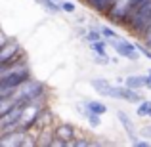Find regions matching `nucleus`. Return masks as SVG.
I'll list each match as a JSON object with an SVG mask.
<instances>
[{"label":"nucleus","instance_id":"1","mask_svg":"<svg viewBox=\"0 0 151 147\" xmlns=\"http://www.w3.org/2000/svg\"><path fill=\"white\" fill-rule=\"evenodd\" d=\"M122 21L128 25L130 33L144 34L145 29H147V25L151 23V0H147L144 6H140L136 11H132L130 15H126Z\"/></svg>","mask_w":151,"mask_h":147},{"label":"nucleus","instance_id":"2","mask_svg":"<svg viewBox=\"0 0 151 147\" xmlns=\"http://www.w3.org/2000/svg\"><path fill=\"white\" fill-rule=\"evenodd\" d=\"M92 86L96 88L98 94H101V96L113 98V99H121V86H113L109 80H105V78H94Z\"/></svg>","mask_w":151,"mask_h":147},{"label":"nucleus","instance_id":"3","mask_svg":"<svg viewBox=\"0 0 151 147\" xmlns=\"http://www.w3.org/2000/svg\"><path fill=\"white\" fill-rule=\"evenodd\" d=\"M130 2H132V0H113L111 8L107 10V15L111 17V21H115V23L122 21V19L126 17V14H128V10H130Z\"/></svg>","mask_w":151,"mask_h":147},{"label":"nucleus","instance_id":"4","mask_svg":"<svg viewBox=\"0 0 151 147\" xmlns=\"http://www.w3.org/2000/svg\"><path fill=\"white\" fill-rule=\"evenodd\" d=\"M113 48L119 55H124V57H128V59H138V55H140V52H138L136 46L128 44V42H113Z\"/></svg>","mask_w":151,"mask_h":147},{"label":"nucleus","instance_id":"5","mask_svg":"<svg viewBox=\"0 0 151 147\" xmlns=\"http://www.w3.org/2000/svg\"><path fill=\"white\" fill-rule=\"evenodd\" d=\"M55 138H58V140H61L63 143H69V141L75 138L73 126H71V124H59L58 128H55Z\"/></svg>","mask_w":151,"mask_h":147},{"label":"nucleus","instance_id":"6","mask_svg":"<svg viewBox=\"0 0 151 147\" xmlns=\"http://www.w3.org/2000/svg\"><path fill=\"white\" fill-rule=\"evenodd\" d=\"M86 2H88L96 11H100V14H107V10L111 8L113 0H86Z\"/></svg>","mask_w":151,"mask_h":147},{"label":"nucleus","instance_id":"7","mask_svg":"<svg viewBox=\"0 0 151 147\" xmlns=\"http://www.w3.org/2000/svg\"><path fill=\"white\" fill-rule=\"evenodd\" d=\"M117 117H119V120L122 122V126L126 128V132H128V136L132 138V140H136V132H134V126H132V122H130L128 115H126V113H122V111H119V113H117Z\"/></svg>","mask_w":151,"mask_h":147},{"label":"nucleus","instance_id":"8","mask_svg":"<svg viewBox=\"0 0 151 147\" xmlns=\"http://www.w3.org/2000/svg\"><path fill=\"white\" fill-rule=\"evenodd\" d=\"M126 86L128 88H132V90H140V88H144L145 86V77H128L126 78Z\"/></svg>","mask_w":151,"mask_h":147},{"label":"nucleus","instance_id":"9","mask_svg":"<svg viewBox=\"0 0 151 147\" xmlns=\"http://www.w3.org/2000/svg\"><path fill=\"white\" fill-rule=\"evenodd\" d=\"M121 99H126V101H140V94L138 92H134L132 88H128V86H126V88H121Z\"/></svg>","mask_w":151,"mask_h":147},{"label":"nucleus","instance_id":"10","mask_svg":"<svg viewBox=\"0 0 151 147\" xmlns=\"http://www.w3.org/2000/svg\"><path fill=\"white\" fill-rule=\"evenodd\" d=\"M86 109L90 111V113H96V115H103L107 111V107L103 105V103H100V101H88L86 103Z\"/></svg>","mask_w":151,"mask_h":147},{"label":"nucleus","instance_id":"11","mask_svg":"<svg viewBox=\"0 0 151 147\" xmlns=\"http://www.w3.org/2000/svg\"><path fill=\"white\" fill-rule=\"evenodd\" d=\"M92 50L96 52L100 57H107V55H105V42H101V40H94V42H92Z\"/></svg>","mask_w":151,"mask_h":147},{"label":"nucleus","instance_id":"12","mask_svg":"<svg viewBox=\"0 0 151 147\" xmlns=\"http://www.w3.org/2000/svg\"><path fill=\"white\" fill-rule=\"evenodd\" d=\"M138 115L140 117H151V101H142V105L138 107Z\"/></svg>","mask_w":151,"mask_h":147},{"label":"nucleus","instance_id":"13","mask_svg":"<svg viewBox=\"0 0 151 147\" xmlns=\"http://www.w3.org/2000/svg\"><path fill=\"white\" fill-rule=\"evenodd\" d=\"M145 2H147V0H132V2H130V10H128V14H126V15H130L132 11H136L138 8H140V6H144Z\"/></svg>","mask_w":151,"mask_h":147},{"label":"nucleus","instance_id":"14","mask_svg":"<svg viewBox=\"0 0 151 147\" xmlns=\"http://www.w3.org/2000/svg\"><path fill=\"white\" fill-rule=\"evenodd\" d=\"M144 40H145V46L151 50V23L147 25V29H145V33H144Z\"/></svg>","mask_w":151,"mask_h":147},{"label":"nucleus","instance_id":"15","mask_svg":"<svg viewBox=\"0 0 151 147\" xmlns=\"http://www.w3.org/2000/svg\"><path fill=\"white\" fill-rule=\"evenodd\" d=\"M88 120H90V124H92V126H100V115L90 113V111H88Z\"/></svg>","mask_w":151,"mask_h":147},{"label":"nucleus","instance_id":"16","mask_svg":"<svg viewBox=\"0 0 151 147\" xmlns=\"http://www.w3.org/2000/svg\"><path fill=\"white\" fill-rule=\"evenodd\" d=\"M40 2L44 4V6L48 8V10H52V11H58V10H59V8H58V4H55L54 0H40Z\"/></svg>","mask_w":151,"mask_h":147},{"label":"nucleus","instance_id":"17","mask_svg":"<svg viewBox=\"0 0 151 147\" xmlns=\"http://www.w3.org/2000/svg\"><path fill=\"white\" fill-rule=\"evenodd\" d=\"M100 33H101V34H105V37H109V38H115V37H117V34H115L111 29H105V27H103V29H100Z\"/></svg>","mask_w":151,"mask_h":147},{"label":"nucleus","instance_id":"18","mask_svg":"<svg viewBox=\"0 0 151 147\" xmlns=\"http://www.w3.org/2000/svg\"><path fill=\"white\" fill-rule=\"evenodd\" d=\"M86 38H88V40H98V38H100V34H98V33H94V31H92V33H88V34H86Z\"/></svg>","mask_w":151,"mask_h":147},{"label":"nucleus","instance_id":"19","mask_svg":"<svg viewBox=\"0 0 151 147\" xmlns=\"http://www.w3.org/2000/svg\"><path fill=\"white\" fill-rule=\"evenodd\" d=\"M138 52H142L144 55H147V57L151 59V52H149V48H144V46H140V48H138Z\"/></svg>","mask_w":151,"mask_h":147},{"label":"nucleus","instance_id":"20","mask_svg":"<svg viewBox=\"0 0 151 147\" xmlns=\"http://www.w3.org/2000/svg\"><path fill=\"white\" fill-rule=\"evenodd\" d=\"M63 10H65V11H73V10H75V6H73L71 2H65V4H63Z\"/></svg>","mask_w":151,"mask_h":147},{"label":"nucleus","instance_id":"21","mask_svg":"<svg viewBox=\"0 0 151 147\" xmlns=\"http://www.w3.org/2000/svg\"><path fill=\"white\" fill-rule=\"evenodd\" d=\"M134 145H138V147H149L147 141H136V140H134Z\"/></svg>","mask_w":151,"mask_h":147},{"label":"nucleus","instance_id":"22","mask_svg":"<svg viewBox=\"0 0 151 147\" xmlns=\"http://www.w3.org/2000/svg\"><path fill=\"white\" fill-rule=\"evenodd\" d=\"M6 42H8V40H6V37H4V34H2V33H0V48H2V46H4V44H6Z\"/></svg>","mask_w":151,"mask_h":147},{"label":"nucleus","instance_id":"23","mask_svg":"<svg viewBox=\"0 0 151 147\" xmlns=\"http://www.w3.org/2000/svg\"><path fill=\"white\" fill-rule=\"evenodd\" d=\"M145 86L151 88V71H149V77H145Z\"/></svg>","mask_w":151,"mask_h":147}]
</instances>
